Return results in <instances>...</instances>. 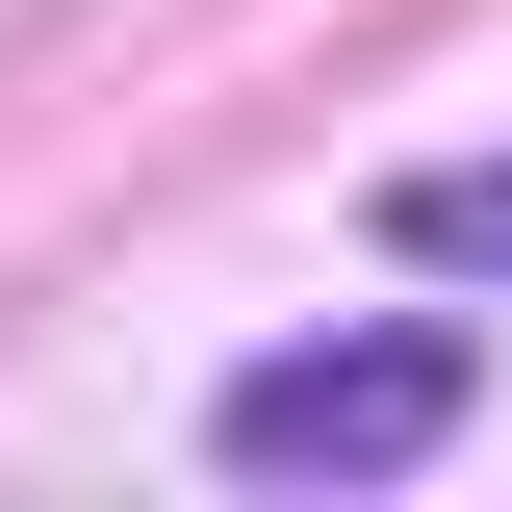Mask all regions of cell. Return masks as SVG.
Wrapping results in <instances>:
<instances>
[{
	"label": "cell",
	"instance_id": "obj_1",
	"mask_svg": "<svg viewBox=\"0 0 512 512\" xmlns=\"http://www.w3.org/2000/svg\"><path fill=\"white\" fill-rule=\"evenodd\" d=\"M461 410H487V333L461 308H333V333H282V359L205 384V461H231L256 512H384Z\"/></svg>",
	"mask_w": 512,
	"mask_h": 512
},
{
	"label": "cell",
	"instance_id": "obj_2",
	"mask_svg": "<svg viewBox=\"0 0 512 512\" xmlns=\"http://www.w3.org/2000/svg\"><path fill=\"white\" fill-rule=\"evenodd\" d=\"M384 256L410 282H512V154H410L384 180Z\"/></svg>",
	"mask_w": 512,
	"mask_h": 512
}]
</instances>
